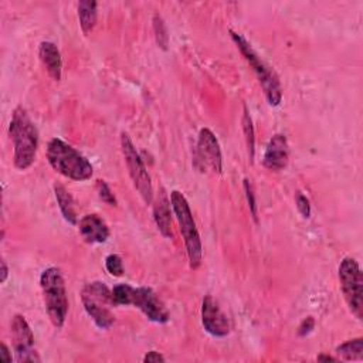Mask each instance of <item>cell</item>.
I'll return each instance as SVG.
<instances>
[{"label":"cell","instance_id":"obj_21","mask_svg":"<svg viewBox=\"0 0 363 363\" xmlns=\"http://www.w3.org/2000/svg\"><path fill=\"white\" fill-rule=\"evenodd\" d=\"M153 31H155V37H156V43L162 50H167L169 45V34H167V28L166 24L163 21V18L159 14L153 16Z\"/></svg>","mask_w":363,"mask_h":363},{"label":"cell","instance_id":"obj_17","mask_svg":"<svg viewBox=\"0 0 363 363\" xmlns=\"http://www.w3.org/2000/svg\"><path fill=\"white\" fill-rule=\"evenodd\" d=\"M54 193H55V199H57V203H58V207H60V211H61L64 220L68 221L69 224L75 225L78 221H77V213H75L72 196L60 183L54 184Z\"/></svg>","mask_w":363,"mask_h":363},{"label":"cell","instance_id":"obj_13","mask_svg":"<svg viewBox=\"0 0 363 363\" xmlns=\"http://www.w3.org/2000/svg\"><path fill=\"white\" fill-rule=\"evenodd\" d=\"M289 159V149H288V140L285 135L277 133L274 135L264 152L262 164L272 172H279L286 167Z\"/></svg>","mask_w":363,"mask_h":363},{"label":"cell","instance_id":"obj_3","mask_svg":"<svg viewBox=\"0 0 363 363\" xmlns=\"http://www.w3.org/2000/svg\"><path fill=\"white\" fill-rule=\"evenodd\" d=\"M112 298L115 305H132L138 308L152 322L166 323L170 319L167 308L149 286L118 284L112 288Z\"/></svg>","mask_w":363,"mask_h":363},{"label":"cell","instance_id":"obj_12","mask_svg":"<svg viewBox=\"0 0 363 363\" xmlns=\"http://www.w3.org/2000/svg\"><path fill=\"white\" fill-rule=\"evenodd\" d=\"M201 323L207 333L224 337L230 333V320L211 295H206L201 302Z\"/></svg>","mask_w":363,"mask_h":363},{"label":"cell","instance_id":"obj_25","mask_svg":"<svg viewBox=\"0 0 363 363\" xmlns=\"http://www.w3.org/2000/svg\"><path fill=\"white\" fill-rule=\"evenodd\" d=\"M296 208L301 213V216L303 218H309L311 217V204L306 196H303L302 193L296 194Z\"/></svg>","mask_w":363,"mask_h":363},{"label":"cell","instance_id":"obj_9","mask_svg":"<svg viewBox=\"0 0 363 363\" xmlns=\"http://www.w3.org/2000/svg\"><path fill=\"white\" fill-rule=\"evenodd\" d=\"M121 150H122V155L135 189L138 190L143 201L146 204H150L153 201V187H152L150 176L146 170V166L139 152L136 150L132 139L126 132L121 133Z\"/></svg>","mask_w":363,"mask_h":363},{"label":"cell","instance_id":"obj_5","mask_svg":"<svg viewBox=\"0 0 363 363\" xmlns=\"http://www.w3.org/2000/svg\"><path fill=\"white\" fill-rule=\"evenodd\" d=\"M44 305L51 323L62 328L68 313V296L62 272L57 267L45 268L40 275Z\"/></svg>","mask_w":363,"mask_h":363},{"label":"cell","instance_id":"obj_4","mask_svg":"<svg viewBox=\"0 0 363 363\" xmlns=\"http://www.w3.org/2000/svg\"><path fill=\"white\" fill-rule=\"evenodd\" d=\"M230 34L234 44L237 45V48L240 50L248 65L252 68L254 74L257 75L268 104L271 106H278L282 99V88L277 72L255 52V50L251 47V44L245 40L242 34L235 33L233 30H230Z\"/></svg>","mask_w":363,"mask_h":363},{"label":"cell","instance_id":"obj_29","mask_svg":"<svg viewBox=\"0 0 363 363\" xmlns=\"http://www.w3.org/2000/svg\"><path fill=\"white\" fill-rule=\"evenodd\" d=\"M7 275H9V268H7V264L4 259H1V277H0V282H6L7 279Z\"/></svg>","mask_w":363,"mask_h":363},{"label":"cell","instance_id":"obj_26","mask_svg":"<svg viewBox=\"0 0 363 363\" xmlns=\"http://www.w3.org/2000/svg\"><path fill=\"white\" fill-rule=\"evenodd\" d=\"M315 328V319L312 316H308L306 319H303L298 328V335L299 336H306L308 333L312 332V329Z\"/></svg>","mask_w":363,"mask_h":363},{"label":"cell","instance_id":"obj_7","mask_svg":"<svg viewBox=\"0 0 363 363\" xmlns=\"http://www.w3.org/2000/svg\"><path fill=\"white\" fill-rule=\"evenodd\" d=\"M81 301L85 312L99 329H109L115 322V315L109 309L113 306L112 289L104 282L94 281L86 284L81 291Z\"/></svg>","mask_w":363,"mask_h":363},{"label":"cell","instance_id":"obj_15","mask_svg":"<svg viewBox=\"0 0 363 363\" xmlns=\"http://www.w3.org/2000/svg\"><path fill=\"white\" fill-rule=\"evenodd\" d=\"M153 218L160 234L166 238H172V216H170V200L164 191L160 189L156 200L153 203Z\"/></svg>","mask_w":363,"mask_h":363},{"label":"cell","instance_id":"obj_6","mask_svg":"<svg viewBox=\"0 0 363 363\" xmlns=\"http://www.w3.org/2000/svg\"><path fill=\"white\" fill-rule=\"evenodd\" d=\"M170 203H172V208L174 211L176 220L179 223L180 233L183 235L190 268L196 269L201 264L203 247H201L200 234L197 231V227L193 218V213L190 210V206L186 197L179 190H173L170 193Z\"/></svg>","mask_w":363,"mask_h":363},{"label":"cell","instance_id":"obj_2","mask_svg":"<svg viewBox=\"0 0 363 363\" xmlns=\"http://www.w3.org/2000/svg\"><path fill=\"white\" fill-rule=\"evenodd\" d=\"M47 160L57 173L75 182L89 180L94 174L89 160L60 138H52L48 142Z\"/></svg>","mask_w":363,"mask_h":363},{"label":"cell","instance_id":"obj_16","mask_svg":"<svg viewBox=\"0 0 363 363\" xmlns=\"http://www.w3.org/2000/svg\"><path fill=\"white\" fill-rule=\"evenodd\" d=\"M38 55L48 75L54 81H60L62 72V60L58 47L51 41H41L38 47Z\"/></svg>","mask_w":363,"mask_h":363},{"label":"cell","instance_id":"obj_28","mask_svg":"<svg viewBox=\"0 0 363 363\" xmlns=\"http://www.w3.org/2000/svg\"><path fill=\"white\" fill-rule=\"evenodd\" d=\"M0 360L1 362H11L13 360V356H11V353H10V350H9V347H7V345L3 342L1 343V352H0Z\"/></svg>","mask_w":363,"mask_h":363},{"label":"cell","instance_id":"obj_30","mask_svg":"<svg viewBox=\"0 0 363 363\" xmlns=\"http://www.w3.org/2000/svg\"><path fill=\"white\" fill-rule=\"evenodd\" d=\"M318 360H326V362H336L339 360L337 357H333V356H329V354H319L318 356Z\"/></svg>","mask_w":363,"mask_h":363},{"label":"cell","instance_id":"obj_19","mask_svg":"<svg viewBox=\"0 0 363 363\" xmlns=\"http://www.w3.org/2000/svg\"><path fill=\"white\" fill-rule=\"evenodd\" d=\"M335 353L342 360H360L363 357V339L354 337L336 346Z\"/></svg>","mask_w":363,"mask_h":363},{"label":"cell","instance_id":"obj_10","mask_svg":"<svg viewBox=\"0 0 363 363\" xmlns=\"http://www.w3.org/2000/svg\"><path fill=\"white\" fill-rule=\"evenodd\" d=\"M10 333L13 339L16 362L34 363L41 360L34 349V333L23 315L17 313L13 316L10 323Z\"/></svg>","mask_w":363,"mask_h":363},{"label":"cell","instance_id":"obj_24","mask_svg":"<svg viewBox=\"0 0 363 363\" xmlns=\"http://www.w3.org/2000/svg\"><path fill=\"white\" fill-rule=\"evenodd\" d=\"M244 191H245V197H247V203H248V208L250 213L254 218L255 223H258V213H257V201H255V193H254V187L251 184V182L248 179H244Z\"/></svg>","mask_w":363,"mask_h":363},{"label":"cell","instance_id":"obj_23","mask_svg":"<svg viewBox=\"0 0 363 363\" xmlns=\"http://www.w3.org/2000/svg\"><path fill=\"white\" fill-rule=\"evenodd\" d=\"M105 268L113 277H121L123 274V262L118 254H109L105 258Z\"/></svg>","mask_w":363,"mask_h":363},{"label":"cell","instance_id":"obj_8","mask_svg":"<svg viewBox=\"0 0 363 363\" xmlns=\"http://www.w3.org/2000/svg\"><path fill=\"white\" fill-rule=\"evenodd\" d=\"M342 294L350 312L360 320L363 316V277L357 261L345 257L337 268Z\"/></svg>","mask_w":363,"mask_h":363},{"label":"cell","instance_id":"obj_14","mask_svg":"<svg viewBox=\"0 0 363 363\" xmlns=\"http://www.w3.org/2000/svg\"><path fill=\"white\" fill-rule=\"evenodd\" d=\"M78 231L82 240L88 244H101L109 238L108 224L95 213L86 214L79 220Z\"/></svg>","mask_w":363,"mask_h":363},{"label":"cell","instance_id":"obj_1","mask_svg":"<svg viewBox=\"0 0 363 363\" xmlns=\"http://www.w3.org/2000/svg\"><path fill=\"white\" fill-rule=\"evenodd\" d=\"M9 135L13 142V163L16 169H28L35 160L38 130L23 106H17L13 111Z\"/></svg>","mask_w":363,"mask_h":363},{"label":"cell","instance_id":"obj_27","mask_svg":"<svg viewBox=\"0 0 363 363\" xmlns=\"http://www.w3.org/2000/svg\"><path fill=\"white\" fill-rule=\"evenodd\" d=\"M164 356L156 350H150L143 356L145 363H157V362H164Z\"/></svg>","mask_w":363,"mask_h":363},{"label":"cell","instance_id":"obj_20","mask_svg":"<svg viewBox=\"0 0 363 363\" xmlns=\"http://www.w3.org/2000/svg\"><path fill=\"white\" fill-rule=\"evenodd\" d=\"M242 130L245 135V143L248 149V157L250 162L254 160V152H255V136H254V126H252V119L248 112L247 105H244V113H242Z\"/></svg>","mask_w":363,"mask_h":363},{"label":"cell","instance_id":"obj_18","mask_svg":"<svg viewBox=\"0 0 363 363\" xmlns=\"http://www.w3.org/2000/svg\"><path fill=\"white\" fill-rule=\"evenodd\" d=\"M96 1L92 0H82L78 3V18H79V26L82 33L86 35L89 34L95 24H96Z\"/></svg>","mask_w":363,"mask_h":363},{"label":"cell","instance_id":"obj_22","mask_svg":"<svg viewBox=\"0 0 363 363\" xmlns=\"http://www.w3.org/2000/svg\"><path fill=\"white\" fill-rule=\"evenodd\" d=\"M96 191H98L99 199L104 203H106L109 206H116V197L105 180H102V179L96 180Z\"/></svg>","mask_w":363,"mask_h":363},{"label":"cell","instance_id":"obj_11","mask_svg":"<svg viewBox=\"0 0 363 363\" xmlns=\"http://www.w3.org/2000/svg\"><path fill=\"white\" fill-rule=\"evenodd\" d=\"M196 159L203 167H210L214 173L220 174L223 170L221 149L216 135L208 128H201L199 132Z\"/></svg>","mask_w":363,"mask_h":363}]
</instances>
